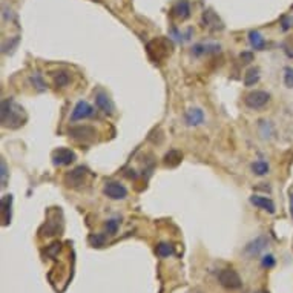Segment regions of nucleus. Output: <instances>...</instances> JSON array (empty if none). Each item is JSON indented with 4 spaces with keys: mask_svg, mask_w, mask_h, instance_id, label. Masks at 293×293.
<instances>
[{
    "mask_svg": "<svg viewBox=\"0 0 293 293\" xmlns=\"http://www.w3.org/2000/svg\"><path fill=\"white\" fill-rule=\"evenodd\" d=\"M250 203L256 207H260L269 214H275V203L267 196H261V195H253L250 196Z\"/></svg>",
    "mask_w": 293,
    "mask_h": 293,
    "instance_id": "ddd939ff",
    "label": "nucleus"
},
{
    "mask_svg": "<svg viewBox=\"0 0 293 293\" xmlns=\"http://www.w3.org/2000/svg\"><path fill=\"white\" fill-rule=\"evenodd\" d=\"M119 227H120V221L117 218H111L104 222V230H106L109 235H115V233L119 232Z\"/></svg>",
    "mask_w": 293,
    "mask_h": 293,
    "instance_id": "4be33fe9",
    "label": "nucleus"
},
{
    "mask_svg": "<svg viewBox=\"0 0 293 293\" xmlns=\"http://www.w3.org/2000/svg\"><path fill=\"white\" fill-rule=\"evenodd\" d=\"M75 160H77L75 152L68 147H60L52 152V165L54 166H69Z\"/></svg>",
    "mask_w": 293,
    "mask_h": 293,
    "instance_id": "20e7f679",
    "label": "nucleus"
},
{
    "mask_svg": "<svg viewBox=\"0 0 293 293\" xmlns=\"http://www.w3.org/2000/svg\"><path fill=\"white\" fill-rule=\"evenodd\" d=\"M267 244H269V240L266 237H258L256 240L250 241L247 245H245V253H247L249 256L260 255L267 247Z\"/></svg>",
    "mask_w": 293,
    "mask_h": 293,
    "instance_id": "f8f14e48",
    "label": "nucleus"
},
{
    "mask_svg": "<svg viewBox=\"0 0 293 293\" xmlns=\"http://www.w3.org/2000/svg\"><path fill=\"white\" fill-rule=\"evenodd\" d=\"M261 264H263V267H266V269H272V267L275 266V258H273V255H264Z\"/></svg>",
    "mask_w": 293,
    "mask_h": 293,
    "instance_id": "cd10ccee",
    "label": "nucleus"
},
{
    "mask_svg": "<svg viewBox=\"0 0 293 293\" xmlns=\"http://www.w3.org/2000/svg\"><path fill=\"white\" fill-rule=\"evenodd\" d=\"M204 122V114L200 108H192L186 112L187 126H200Z\"/></svg>",
    "mask_w": 293,
    "mask_h": 293,
    "instance_id": "4468645a",
    "label": "nucleus"
},
{
    "mask_svg": "<svg viewBox=\"0 0 293 293\" xmlns=\"http://www.w3.org/2000/svg\"><path fill=\"white\" fill-rule=\"evenodd\" d=\"M103 194L111 200H124L127 196V189L119 181H108L103 187Z\"/></svg>",
    "mask_w": 293,
    "mask_h": 293,
    "instance_id": "39448f33",
    "label": "nucleus"
},
{
    "mask_svg": "<svg viewBox=\"0 0 293 293\" xmlns=\"http://www.w3.org/2000/svg\"><path fill=\"white\" fill-rule=\"evenodd\" d=\"M217 51H220V46L218 45H196V46H194V54L195 55L217 52Z\"/></svg>",
    "mask_w": 293,
    "mask_h": 293,
    "instance_id": "aec40b11",
    "label": "nucleus"
},
{
    "mask_svg": "<svg viewBox=\"0 0 293 293\" xmlns=\"http://www.w3.org/2000/svg\"><path fill=\"white\" fill-rule=\"evenodd\" d=\"M6 177H8V168H6L5 160H2L0 161V178H2V187L6 186Z\"/></svg>",
    "mask_w": 293,
    "mask_h": 293,
    "instance_id": "bb28decb",
    "label": "nucleus"
},
{
    "mask_svg": "<svg viewBox=\"0 0 293 293\" xmlns=\"http://www.w3.org/2000/svg\"><path fill=\"white\" fill-rule=\"evenodd\" d=\"M157 253L160 256H163V258H168V256L173 255V247H172L171 244H168V243H160L157 245Z\"/></svg>",
    "mask_w": 293,
    "mask_h": 293,
    "instance_id": "5701e85b",
    "label": "nucleus"
},
{
    "mask_svg": "<svg viewBox=\"0 0 293 293\" xmlns=\"http://www.w3.org/2000/svg\"><path fill=\"white\" fill-rule=\"evenodd\" d=\"M258 81H260V69L258 68H250L247 73H245V77H244V85L250 88V86H255Z\"/></svg>",
    "mask_w": 293,
    "mask_h": 293,
    "instance_id": "a211bd4d",
    "label": "nucleus"
},
{
    "mask_svg": "<svg viewBox=\"0 0 293 293\" xmlns=\"http://www.w3.org/2000/svg\"><path fill=\"white\" fill-rule=\"evenodd\" d=\"M261 293H267V292H261Z\"/></svg>",
    "mask_w": 293,
    "mask_h": 293,
    "instance_id": "2f4dec72",
    "label": "nucleus"
},
{
    "mask_svg": "<svg viewBox=\"0 0 293 293\" xmlns=\"http://www.w3.org/2000/svg\"><path fill=\"white\" fill-rule=\"evenodd\" d=\"M96 129L91 126H74L69 129V137L78 142H91L96 138Z\"/></svg>",
    "mask_w": 293,
    "mask_h": 293,
    "instance_id": "423d86ee",
    "label": "nucleus"
},
{
    "mask_svg": "<svg viewBox=\"0 0 293 293\" xmlns=\"http://www.w3.org/2000/svg\"><path fill=\"white\" fill-rule=\"evenodd\" d=\"M91 243L94 245H97V247H100V245L104 244V237L103 235H97V237H91Z\"/></svg>",
    "mask_w": 293,
    "mask_h": 293,
    "instance_id": "c85d7f7f",
    "label": "nucleus"
},
{
    "mask_svg": "<svg viewBox=\"0 0 293 293\" xmlns=\"http://www.w3.org/2000/svg\"><path fill=\"white\" fill-rule=\"evenodd\" d=\"M31 83H32L34 86H36L39 91H45V89H46V85H45V81H43V78H42L40 74L31 75Z\"/></svg>",
    "mask_w": 293,
    "mask_h": 293,
    "instance_id": "b1692460",
    "label": "nucleus"
},
{
    "mask_svg": "<svg viewBox=\"0 0 293 293\" xmlns=\"http://www.w3.org/2000/svg\"><path fill=\"white\" fill-rule=\"evenodd\" d=\"M249 42H250L252 48L255 51H263L266 48V40L261 36V32H258V31H250L249 32Z\"/></svg>",
    "mask_w": 293,
    "mask_h": 293,
    "instance_id": "f3484780",
    "label": "nucleus"
},
{
    "mask_svg": "<svg viewBox=\"0 0 293 293\" xmlns=\"http://www.w3.org/2000/svg\"><path fill=\"white\" fill-rule=\"evenodd\" d=\"M218 281L222 287H226L229 290L240 289L241 284H243L240 275L235 270H232V269H224V270H221L218 273Z\"/></svg>",
    "mask_w": 293,
    "mask_h": 293,
    "instance_id": "7ed1b4c3",
    "label": "nucleus"
},
{
    "mask_svg": "<svg viewBox=\"0 0 293 293\" xmlns=\"http://www.w3.org/2000/svg\"><path fill=\"white\" fill-rule=\"evenodd\" d=\"M94 115V108L88 101H78L75 104V108L73 109V114H71V122H78V120H85V119H89V117Z\"/></svg>",
    "mask_w": 293,
    "mask_h": 293,
    "instance_id": "0eeeda50",
    "label": "nucleus"
},
{
    "mask_svg": "<svg viewBox=\"0 0 293 293\" xmlns=\"http://www.w3.org/2000/svg\"><path fill=\"white\" fill-rule=\"evenodd\" d=\"M26 122V114L20 104L13 98H5L2 101V124L3 127L19 129Z\"/></svg>",
    "mask_w": 293,
    "mask_h": 293,
    "instance_id": "f257e3e1",
    "label": "nucleus"
},
{
    "mask_svg": "<svg viewBox=\"0 0 293 293\" xmlns=\"http://www.w3.org/2000/svg\"><path fill=\"white\" fill-rule=\"evenodd\" d=\"M54 83L57 88H65L69 83V74L65 71H58L54 74Z\"/></svg>",
    "mask_w": 293,
    "mask_h": 293,
    "instance_id": "412c9836",
    "label": "nucleus"
},
{
    "mask_svg": "<svg viewBox=\"0 0 293 293\" xmlns=\"http://www.w3.org/2000/svg\"><path fill=\"white\" fill-rule=\"evenodd\" d=\"M270 100V94L266 92V91H253L250 94H247L244 98L245 106L250 108V109H263L266 104Z\"/></svg>",
    "mask_w": 293,
    "mask_h": 293,
    "instance_id": "f03ea898",
    "label": "nucleus"
},
{
    "mask_svg": "<svg viewBox=\"0 0 293 293\" xmlns=\"http://www.w3.org/2000/svg\"><path fill=\"white\" fill-rule=\"evenodd\" d=\"M11 214H13V195H3L2 196V218L3 226H8L11 221Z\"/></svg>",
    "mask_w": 293,
    "mask_h": 293,
    "instance_id": "2eb2a0df",
    "label": "nucleus"
},
{
    "mask_svg": "<svg viewBox=\"0 0 293 293\" xmlns=\"http://www.w3.org/2000/svg\"><path fill=\"white\" fill-rule=\"evenodd\" d=\"M183 160V154L180 150L177 149H172L169 150L168 154L165 155V158H163V163H165V166L166 168H177L180 163Z\"/></svg>",
    "mask_w": 293,
    "mask_h": 293,
    "instance_id": "dca6fc26",
    "label": "nucleus"
},
{
    "mask_svg": "<svg viewBox=\"0 0 293 293\" xmlns=\"http://www.w3.org/2000/svg\"><path fill=\"white\" fill-rule=\"evenodd\" d=\"M284 85L287 88H293V68L284 69Z\"/></svg>",
    "mask_w": 293,
    "mask_h": 293,
    "instance_id": "a878e982",
    "label": "nucleus"
},
{
    "mask_svg": "<svg viewBox=\"0 0 293 293\" xmlns=\"http://www.w3.org/2000/svg\"><path fill=\"white\" fill-rule=\"evenodd\" d=\"M203 23H204V26L214 29V31L224 29V25H222L221 19L214 13L212 9H206L204 13H203Z\"/></svg>",
    "mask_w": 293,
    "mask_h": 293,
    "instance_id": "9d476101",
    "label": "nucleus"
},
{
    "mask_svg": "<svg viewBox=\"0 0 293 293\" xmlns=\"http://www.w3.org/2000/svg\"><path fill=\"white\" fill-rule=\"evenodd\" d=\"M88 175V169L83 168V166H78L75 168L74 171H71L69 173H66V177H65V181L68 186H73V187H77L80 184H83L85 183V177Z\"/></svg>",
    "mask_w": 293,
    "mask_h": 293,
    "instance_id": "6e6552de",
    "label": "nucleus"
},
{
    "mask_svg": "<svg viewBox=\"0 0 293 293\" xmlns=\"http://www.w3.org/2000/svg\"><path fill=\"white\" fill-rule=\"evenodd\" d=\"M96 104H97V108L104 112V114H108V115H112L114 114V103L112 100L109 98V96L106 92H103V91H98L96 94Z\"/></svg>",
    "mask_w": 293,
    "mask_h": 293,
    "instance_id": "1a4fd4ad",
    "label": "nucleus"
},
{
    "mask_svg": "<svg viewBox=\"0 0 293 293\" xmlns=\"http://www.w3.org/2000/svg\"><path fill=\"white\" fill-rule=\"evenodd\" d=\"M289 206H290V215L293 217V192L289 196Z\"/></svg>",
    "mask_w": 293,
    "mask_h": 293,
    "instance_id": "7c9ffc66",
    "label": "nucleus"
},
{
    "mask_svg": "<svg viewBox=\"0 0 293 293\" xmlns=\"http://www.w3.org/2000/svg\"><path fill=\"white\" fill-rule=\"evenodd\" d=\"M252 171L255 175H258V177H264V175L269 173V171H270V168H269V163L267 161H255L253 165H252Z\"/></svg>",
    "mask_w": 293,
    "mask_h": 293,
    "instance_id": "6ab92c4d",
    "label": "nucleus"
},
{
    "mask_svg": "<svg viewBox=\"0 0 293 293\" xmlns=\"http://www.w3.org/2000/svg\"><path fill=\"white\" fill-rule=\"evenodd\" d=\"M241 60H243L244 63H250V62L253 60V55H252L250 52H243V54H241Z\"/></svg>",
    "mask_w": 293,
    "mask_h": 293,
    "instance_id": "c756f323",
    "label": "nucleus"
},
{
    "mask_svg": "<svg viewBox=\"0 0 293 293\" xmlns=\"http://www.w3.org/2000/svg\"><path fill=\"white\" fill-rule=\"evenodd\" d=\"M172 14L180 19V20H187L191 17V3L189 0H178L177 3L172 6Z\"/></svg>",
    "mask_w": 293,
    "mask_h": 293,
    "instance_id": "9b49d317",
    "label": "nucleus"
},
{
    "mask_svg": "<svg viewBox=\"0 0 293 293\" xmlns=\"http://www.w3.org/2000/svg\"><path fill=\"white\" fill-rule=\"evenodd\" d=\"M19 42H20V39H19V36H16L14 39H11V40H8L6 43H3V54H8L9 51H13L16 46L19 45Z\"/></svg>",
    "mask_w": 293,
    "mask_h": 293,
    "instance_id": "393cba45",
    "label": "nucleus"
}]
</instances>
